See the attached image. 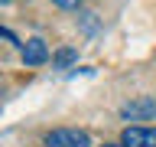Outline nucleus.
<instances>
[{
  "label": "nucleus",
  "instance_id": "obj_1",
  "mask_svg": "<svg viewBox=\"0 0 156 147\" xmlns=\"http://www.w3.org/2000/svg\"><path fill=\"white\" fill-rule=\"evenodd\" d=\"M46 147H91V137L78 127H58L46 134Z\"/></svg>",
  "mask_w": 156,
  "mask_h": 147
},
{
  "label": "nucleus",
  "instance_id": "obj_2",
  "mask_svg": "<svg viewBox=\"0 0 156 147\" xmlns=\"http://www.w3.org/2000/svg\"><path fill=\"white\" fill-rule=\"evenodd\" d=\"M120 118H127V121H150V118H156V98L140 95L133 101H127L120 108Z\"/></svg>",
  "mask_w": 156,
  "mask_h": 147
},
{
  "label": "nucleus",
  "instance_id": "obj_3",
  "mask_svg": "<svg viewBox=\"0 0 156 147\" xmlns=\"http://www.w3.org/2000/svg\"><path fill=\"white\" fill-rule=\"evenodd\" d=\"M120 144L124 147H156V127H124V134H120Z\"/></svg>",
  "mask_w": 156,
  "mask_h": 147
},
{
  "label": "nucleus",
  "instance_id": "obj_4",
  "mask_svg": "<svg viewBox=\"0 0 156 147\" xmlns=\"http://www.w3.org/2000/svg\"><path fill=\"white\" fill-rule=\"evenodd\" d=\"M49 59V49L42 39H26V46H23V62L26 66H42Z\"/></svg>",
  "mask_w": 156,
  "mask_h": 147
},
{
  "label": "nucleus",
  "instance_id": "obj_5",
  "mask_svg": "<svg viewBox=\"0 0 156 147\" xmlns=\"http://www.w3.org/2000/svg\"><path fill=\"white\" fill-rule=\"evenodd\" d=\"M75 59H78V52H75V49H58V52H55V59H52V66H55V69H68Z\"/></svg>",
  "mask_w": 156,
  "mask_h": 147
},
{
  "label": "nucleus",
  "instance_id": "obj_6",
  "mask_svg": "<svg viewBox=\"0 0 156 147\" xmlns=\"http://www.w3.org/2000/svg\"><path fill=\"white\" fill-rule=\"evenodd\" d=\"M52 3H55V7H62V10H75L81 0H52Z\"/></svg>",
  "mask_w": 156,
  "mask_h": 147
},
{
  "label": "nucleus",
  "instance_id": "obj_7",
  "mask_svg": "<svg viewBox=\"0 0 156 147\" xmlns=\"http://www.w3.org/2000/svg\"><path fill=\"white\" fill-rule=\"evenodd\" d=\"M104 147H124V144H104Z\"/></svg>",
  "mask_w": 156,
  "mask_h": 147
}]
</instances>
